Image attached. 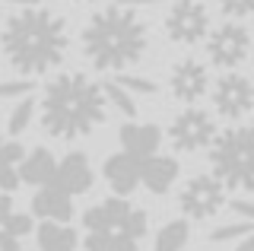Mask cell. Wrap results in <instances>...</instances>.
Wrapping results in <instances>:
<instances>
[{
	"instance_id": "6da1fadb",
	"label": "cell",
	"mask_w": 254,
	"mask_h": 251,
	"mask_svg": "<svg viewBox=\"0 0 254 251\" xmlns=\"http://www.w3.org/2000/svg\"><path fill=\"white\" fill-rule=\"evenodd\" d=\"M6 61L26 76H38L45 70H54L67 54L70 35L67 22L58 13L42 10V6H26L13 13L0 35Z\"/></svg>"
},
{
	"instance_id": "7a4b0ae2",
	"label": "cell",
	"mask_w": 254,
	"mask_h": 251,
	"mask_svg": "<svg viewBox=\"0 0 254 251\" xmlns=\"http://www.w3.org/2000/svg\"><path fill=\"white\" fill-rule=\"evenodd\" d=\"M108 115V99L102 83L86 73H61L45 86L42 127L58 140H79L99 127Z\"/></svg>"
},
{
	"instance_id": "3957f363",
	"label": "cell",
	"mask_w": 254,
	"mask_h": 251,
	"mask_svg": "<svg viewBox=\"0 0 254 251\" xmlns=\"http://www.w3.org/2000/svg\"><path fill=\"white\" fill-rule=\"evenodd\" d=\"M149 26L133 6H111L89 19L83 29V51L95 70H127L146 54Z\"/></svg>"
},
{
	"instance_id": "277c9868",
	"label": "cell",
	"mask_w": 254,
	"mask_h": 251,
	"mask_svg": "<svg viewBox=\"0 0 254 251\" xmlns=\"http://www.w3.org/2000/svg\"><path fill=\"white\" fill-rule=\"evenodd\" d=\"M251 156H254L251 124L229 127V130H222V134H213V140H210L213 175L226 188H242V191H248V197H251V188H254Z\"/></svg>"
},
{
	"instance_id": "5b68a950",
	"label": "cell",
	"mask_w": 254,
	"mask_h": 251,
	"mask_svg": "<svg viewBox=\"0 0 254 251\" xmlns=\"http://www.w3.org/2000/svg\"><path fill=\"white\" fill-rule=\"evenodd\" d=\"M83 223L86 229H99V232H108V239H143L146 235V213L137 210L127 197H108L105 203L99 207H89L83 213Z\"/></svg>"
},
{
	"instance_id": "8992f818",
	"label": "cell",
	"mask_w": 254,
	"mask_h": 251,
	"mask_svg": "<svg viewBox=\"0 0 254 251\" xmlns=\"http://www.w3.org/2000/svg\"><path fill=\"white\" fill-rule=\"evenodd\" d=\"M165 32L178 45H197L210 32V13L200 0H175L165 16Z\"/></svg>"
},
{
	"instance_id": "52a82bcc",
	"label": "cell",
	"mask_w": 254,
	"mask_h": 251,
	"mask_svg": "<svg viewBox=\"0 0 254 251\" xmlns=\"http://www.w3.org/2000/svg\"><path fill=\"white\" fill-rule=\"evenodd\" d=\"M251 51V35L242 22H222L219 29L210 32V42H206V54L210 61L222 70L238 67Z\"/></svg>"
},
{
	"instance_id": "ba28073f",
	"label": "cell",
	"mask_w": 254,
	"mask_h": 251,
	"mask_svg": "<svg viewBox=\"0 0 254 251\" xmlns=\"http://www.w3.org/2000/svg\"><path fill=\"white\" fill-rule=\"evenodd\" d=\"M181 210L190 219H210L219 213V207L226 203V191H222V182L216 175H194L181 191Z\"/></svg>"
},
{
	"instance_id": "9c48e42d",
	"label": "cell",
	"mask_w": 254,
	"mask_h": 251,
	"mask_svg": "<svg viewBox=\"0 0 254 251\" xmlns=\"http://www.w3.org/2000/svg\"><path fill=\"white\" fill-rule=\"evenodd\" d=\"M213 134H216V124L200 108H185L169 124V137H172L175 150H181V153H197L203 146H210Z\"/></svg>"
},
{
	"instance_id": "30bf717a",
	"label": "cell",
	"mask_w": 254,
	"mask_h": 251,
	"mask_svg": "<svg viewBox=\"0 0 254 251\" xmlns=\"http://www.w3.org/2000/svg\"><path fill=\"white\" fill-rule=\"evenodd\" d=\"M213 105L222 118L229 121H238V118L251 115V105H254V89H251V80L242 73H222L216 89H213Z\"/></svg>"
},
{
	"instance_id": "8fae6325",
	"label": "cell",
	"mask_w": 254,
	"mask_h": 251,
	"mask_svg": "<svg viewBox=\"0 0 254 251\" xmlns=\"http://www.w3.org/2000/svg\"><path fill=\"white\" fill-rule=\"evenodd\" d=\"M92 178H95V172L89 166V159H86V153H67L61 162H54V172H51L48 185L70 194V197H76V194L92 188Z\"/></svg>"
},
{
	"instance_id": "7c38bea8",
	"label": "cell",
	"mask_w": 254,
	"mask_h": 251,
	"mask_svg": "<svg viewBox=\"0 0 254 251\" xmlns=\"http://www.w3.org/2000/svg\"><path fill=\"white\" fill-rule=\"evenodd\" d=\"M102 172H105V182H108V188L118 194V197L133 194L137 185H140V159L133 153H127V150L108 156L105 166H102Z\"/></svg>"
},
{
	"instance_id": "4fadbf2b",
	"label": "cell",
	"mask_w": 254,
	"mask_h": 251,
	"mask_svg": "<svg viewBox=\"0 0 254 251\" xmlns=\"http://www.w3.org/2000/svg\"><path fill=\"white\" fill-rule=\"evenodd\" d=\"M210 86V76H206V67L197 64V61H181V64L172 67L169 76V89L175 99L181 102H197Z\"/></svg>"
},
{
	"instance_id": "5bb4252c",
	"label": "cell",
	"mask_w": 254,
	"mask_h": 251,
	"mask_svg": "<svg viewBox=\"0 0 254 251\" xmlns=\"http://www.w3.org/2000/svg\"><path fill=\"white\" fill-rule=\"evenodd\" d=\"M118 140H121V146L127 153H133L137 159H146V156H153L159 150V143H162V130H159L156 124L127 121V124H121V130H118Z\"/></svg>"
},
{
	"instance_id": "9a60e30c",
	"label": "cell",
	"mask_w": 254,
	"mask_h": 251,
	"mask_svg": "<svg viewBox=\"0 0 254 251\" xmlns=\"http://www.w3.org/2000/svg\"><path fill=\"white\" fill-rule=\"evenodd\" d=\"M32 213L42 219H54V223H70L73 216V197L58 191L51 185H38L35 197H32Z\"/></svg>"
},
{
	"instance_id": "2e32d148",
	"label": "cell",
	"mask_w": 254,
	"mask_h": 251,
	"mask_svg": "<svg viewBox=\"0 0 254 251\" xmlns=\"http://www.w3.org/2000/svg\"><path fill=\"white\" fill-rule=\"evenodd\" d=\"M175 178H178V162L172 156L153 153L146 159H140V185H146L153 194H165L175 185Z\"/></svg>"
},
{
	"instance_id": "e0dca14e",
	"label": "cell",
	"mask_w": 254,
	"mask_h": 251,
	"mask_svg": "<svg viewBox=\"0 0 254 251\" xmlns=\"http://www.w3.org/2000/svg\"><path fill=\"white\" fill-rule=\"evenodd\" d=\"M54 156L45 150V146H38V150H32L29 156H22L19 159V182L26 185H48L51 182V172H54Z\"/></svg>"
},
{
	"instance_id": "ac0fdd59",
	"label": "cell",
	"mask_w": 254,
	"mask_h": 251,
	"mask_svg": "<svg viewBox=\"0 0 254 251\" xmlns=\"http://www.w3.org/2000/svg\"><path fill=\"white\" fill-rule=\"evenodd\" d=\"M76 242H79L76 232L70 229V226H64V223L48 219V223L38 226V248L42 251H73Z\"/></svg>"
},
{
	"instance_id": "d6986e66",
	"label": "cell",
	"mask_w": 254,
	"mask_h": 251,
	"mask_svg": "<svg viewBox=\"0 0 254 251\" xmlns=\"http://www.w3.org/2000/svg\"><path fill=\"white\" fill-rule=\"evenodd\" d=\"M188 235H190V229H188L185 219H172V223H165L162 229H159L156 251H181L188 245Z\"/></svg>"
},
{
	"instance_id": "ffe728a7",
	"label": "cell",
	"mask_w": 254,
	"mask_h": 251,
	"mask_svg": "<svg viewBox=\"0 0 254 251\" xmlns=\"http://www.w3.org/2000/svg\"><path fill=\"white\" fill-rule=\"evenodd\" d=\"M102 92H105V99H108L124 118H137V102L130 99V92H127L124 86H118L115 80H108V83H102Z\"/></svg>"
},
{
	"instance_id": "44dd1931",
	"label": "cell",
	"mask_w": 254,
	"mask_h": 251,
	"mask_svg": "<svg viewBox=\"0 0 254 251\" xmlns=\"http://www.w3.org/2000/svg\"><path fill=\"white\" fill-rule=\"evenodd\" d=\"M32 115H35V102H32V99H22L19 105L10 112V134H13V137H19L22 130L29 127Z\"/></svg>"
},
{
	"instance_id": "7402d4cb",
	"label": "cell",
	"mask_w": 254,
	"mask_h": 251,
	"mask_svg": "<svg viewBox=\"0 0 254 251\" xmlns=\"http://www.w3.org/2000/svg\"><path fill=\"white\" fill-rule=\"evenodd\" d=\"M0 232H10V235H16V239H22V235L32 232V219L26 213H13L10 210V213L0 219Z\"/></svg>"
},
{
	"instance_id": "603a6c76",
	"label": "cell",
	"mask_w": 254,
	"mask_h": 251,
	"mask_svg": "<svg viewBox=\"0 0 254 251\" xmlns=\"http://www.w3.org/2000/svg\"><path fill=\"white\" fill-rule=\"evenodd\" d=\"M248 232H251V219H242V223H232V226H216L210 232V242H232V239H242Z\"/></svg>"
},
{
	"instance_id": "cb8c5ba5",
	"label": "cell",
	"mask_w": 254,
	"mask_h": 251,
	"mask_svg": "<svg viewBox=\"0 0 254 251\" xmlns=\"http://www.w3.org/2000/svg\"><path fill=\"white\" fill-rule=\"evenodd\" d=\"M115 83H118V86H124L127 92H149V96H153V92L159 89L153 80H146V76H133V73H121Z\"/></svg>"
},
{
	"instance_id": "d4e9b609",
	"label": "cell",
	"mask_w": 254,
	"mask_h": 251,
	"mask_svg": "<svg viewBox=\"0 0 254 251\" xmlns=\"http://www.w3.org/2000/svg\"><path fill=\"white\" fill-rule=\"evenodd\" d=\"M216 3H219V10L232 19H248L251 10H254V0H216Z\"/></svg>"
},
{
	"instance_id": "484cf974",
	"label": "cell",
	"mask_w": 254,
	"mask_h": 251,
	"mask_svg": "<svg viewBox=\"0 0 254 251\" xmlns=\"http://www.w3.org/2000/svg\"><path fill=\"white\" fill-rule=\"evenodd\" d=\"M35 89L32 80H10V83H0V99H13V96H29Z\"/></svg>"
},
{
	"instance_id": "4316f807",
	"label": "cell",
	"mask_w": 254,
	"mask_h": 251,
	"mask_svg": "<svg viewBox=\"0 0 254 251\" xmlns=\"http://www.w3.org/2000/svg\"><path fill=\"white\" fill-rule=\"evenodd\" d=\"M19 188V172L10 162H0V191H16Z\"/></svg>"
},
{
	"instance_id": "83f0119b",
	"label": "cell",
	"mask_w": 254,
	"mask_h": 251,
	"mask_svg": "<svg viewBox=\"0 0 254 251\" xmlns=\"http://www.w3.org/2000/svg\"><path fill=\"white\" fill-rule=\"evenodd\" d=\"M229 210H235V213L242 216V219H251V216H254L251 197H248V200H245V197H232V200H229Z\"/></svg>"
},
{
	"instance_id": "f1b7e54d",
	"label": "cell",
	"mask_w": 254,
	"mask_h": 251,
	"mask_svg": "<svg viewBox=\"0 0 254 251\" xmlns=\"http://www.w3.org/2000/svg\"><path fill=\"white\" fill-rule=\"evenodd\" d=\"M0 251H22L19 248V239L10 232H0Z\"/></svg>"
},
{
	"instance_id": "f546056e",
	"label": "cell",
	"mask_w": 254,
	"mask_h": 251,
	"mask_svg": "<svg viewBox=\"0 0 254 251\" xmlns=\"http://www.w3.org/2000/svg\"><path fill=\"white\" fill-rule=\"evenodd\" d=\"M10 210H13V197H10V191H0V219L10 213Z\"/></svg>"
},
{
	"instance_id": "4dcf8cb0",
	"label": "cell",
	"mask_w": 254,
	"mask_h": 251,
	"mask_svg": "<svg viewBox=\"0 0 254 251\" xmlns=\"http://www.w3.org/2000/svg\"><path fill=\"white\" fill-rule=\"evenodd\" d=\"M153 3H162V0H121V6H153Z\"/></svg>"
},
{
	"instance_id": "1f68e13d",
	"label": "cell",
	"mask_w": 254,
	"mask_h": 251,
	"mask_svg": "<svg viewBox=\"0 0 254 251\" xmlns=\"http://www.w3.org/2000/svg\"><path fill=\"white\" fill-rule=\"evenodd\" d=\"M235 251H254V242H251V232L248 235H242V242L235 245Z\"/></svg>"
},
{
	"instance_id": "d6a6232c",
	"label": "cell",
	"mask_w": 254,
	"mask_h": 251,
	"mask_svg": "<svg viewBox=\"0 0 254 251\" xmlns=\"http://www.w3.org/2000/svg\"><path fill=\"white\" fill-rule=\"evenodd\" d=\"M6 3H19V6H35L38 0H6Z\"/></svg>"
},
{
	"instance_id": "836d02e7",
	"label": "cell",
	"mask_w": 254,
	"mask_h": 251,
	"mask_svg": "<svg viewBox=\"0 0 254 251\" xmlns=\"http://www.w3.org/2000/svg\"><path fill=\"white\" fill-rule=\"evenodd\" d=\"M76 3H86V0H76Z\"/></svg>"
},
{
	"instance_id": "e575fe53",
	"label": "cell",
	"mask_w": 254,
	"mask_h": 251,
	"mask_svg": "<svg viewBox=\"0 0 254 251\" xmlns=\"http://www.w3.org/2000/svg\"><path fill=\"white\" fill-rule=\"evenodd\" d=\"M0 143H3V137H0Z\"/></svg>"
}]
</instances>
